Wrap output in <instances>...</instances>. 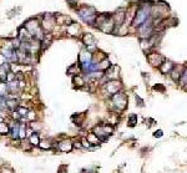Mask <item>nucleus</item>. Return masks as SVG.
Returning <instances> with one entry per match:
<instances>
[{
  "label": "nucleus",
  "instance_id": "2eb2a0df",
  "mask_svg": "<svg viewBox=\"0 0 187 173\" xmlns=\"http://www.w3.org/2000/svg\"><path fill=\"white\" fill-rule=\"evenodd\" d=\"M28 140H29V142L31 143L33 147H39V143H40V141H41L40 133H39V132H35V133H33Z\"/></svg>",
  "mask_w": 187,
  "mask_h": 173
},
{
  "label": "nucleus",
  "instance_id": "cd10ccee",
  "mask_svg": "<svg viewBox=\"0 0 187 173\" xmlns=\"http://www.w3.org/2000/svg\"><path fill=\"white\" fill-rule=\"evenodd\" d=\"M26 118H28V121H29V122H31V121H35V118H36V113H35L34 111H29V113H28Z\"/></svg>",
  "mask_w": 187,
  "mask_h": 173
},
{
  "label": "nucleus",
  "instance_id": "4be33fe9",
  "mask_svg": "<svg viewBox=\"0 0 187 173\" xmlns=\"http://www.w3.org/2000/svg\"><path fill=\"white\" fill-rule=\"evenodd\" d=\"M9 95V88H8V82H0V96L6 97Z\"/></svg>",
  "mask_w": 187,
  "mask_h": 173
},
{
  "label": "nucleus",
  "instance_id": "39448f33",
  "mask_svg": "<svg viewBox=\"0 0 187 173\" xmlns=\"http://www.w3.org/2000/svg\"><path fill=\"white\" fill-rule=\"evenodd\" d=\"M105 88H106V91H107L109 95L114 96V95H116V93L120 92V90L122 88V84L119 80H109L106 82V85H105Z\"/></svg>",
  "mask_w": 187,
  "mask_h": 173
},
{
  "label": "nucleus",
  "instance_id": "f257e3e1",
  "mask_svg": "<svg viewBox=\"0 0 187 173\" xmlns=\"http://www.w3.org/2000/svg\"><path fill=\"white\" fill-rule=\"evenodd\" d=\"M151 7H152V4H150V2H141L139 5L137 10H136L135 17L132 20V25L139 27L145 21H147L151 17Z\"/></svg>",
  "mask_w": 187,
  "mask_h": 173
},
{
  "label": "nucleus",
  "instance_id": "2f4dec72",
  "mask_svg": "<svg viewBox=\"0 0 187 173\" xmlns=\"http://www.w3.org/2000/svg\"><path fill=\"white\" fill-rule=\"evenodd\" d=\"M68 171V166L66 165H63V166H60L59 167V170H58V173H64V171Z\"/></svg>",
  "mask_w": 187,
  "mask_h": 173
},
{
  "label": "nucleus",
  "instance_id": "c756f323",
  "mask_svg": "<svg viewBox=\"0 0 187 173\" xmlns=\"http://www.w3.org/2000/svg\"><path fill=\"white\" fill-rule=\"evenodd\" d=\"M162 136H164L162 130H157V131H155V133H154V137H155V138H161Z\"/></svg>",
  "mask_w": 187,
  "mask_h": 173
},
{
  "label": "nucleus",
  "instance_id": "ddd939ff",
  "mask_svg": "<svg viewBox=\"0 0 187 173\" xmlns=\"http://www.w3.org/2000/svg\"><path fill=\"white\" fill-rule=\"evenodd\" d=\"M111 66H112V65L110 64L109 59H104L102 61H100V62L97 64V70H99V71H102V72H104V71L106 72Z\"/></svg>",
  "mask_w": 187,
  "mask_h": 173
},
{
  "label": "nucleus",
  "instance_id": "20e7f679",
  "mask_svg": "<svg viewBox=\"0 0 187 173\" xmlns=\"http://www.w3.org/2000/svg\"><path fill=\"white\" fill-rule=\"evenodd\" d=\"M111 100H112V103H114L116 111H124L127 107V97L122 92H119V93L111 96Z\"/></svg>",
  "mask_w": 187,
  "mask_h": 173
},
{
  "label": "nucleus",
  "instance_id": "6e6552de",
  "mask_svg": "<svg viewBox=\"0 0 187 173\" xmlns=\"http://www.w3.org/2000/svg\"><path fill=\"white\" fill-rule=\"evenodd\" d=\"M147 60H149V62H150L152 66H157V67H160L161 64L165 61V57H164L162 55L157 54V52H149V55H147Z\"/></svg>",
  "mask_w": 187,
  "mask_h": 173
},
{
  "label": "nucleus",
  "instance_id": "9b49d317",
  "mask_svg": "<svg viewBox=\"0 0 187 173\" xmlns=\"http://www.w3.org/2000/svg\"><path fill=\"white\" fill-rule=\"evenodd\" d=\"M94 133H95V135L99 137V140H100L101 142H104V141H106V140L109 138V135L105 132V130H104L102 125L95 126V127H94Z\"/></svg>",
  "mask_w": 187,
  "mask_h": 173
},
{
  "label": "nucleus",
  "instance_id": "4468645a",
  "mask_svg": "<svg viewBox=\"0 0 187 173\" xmlns=\"http://www.w3.org/2000/svg\"><path fill=\"white\" fill-rule=\"evenodd\" d=\"M83 72V69H81V65L78 62V64H74V65H71L69 69H68V74H70V75H79V74H81Z\"/></svg>",
  "mask_w": 187,
  "mask_h": 173
},
{
  "label": "nucleus",
  "instance_id": "a878e982",
  "mask_svg": "<svg viewBox=\"0 0 187 173\" xmlns=\"http://www.w3.org/2000/svg\"><path fill=\"white\" fill-rule=\"evenodd\" d=\"M171 77H172V80L174 81H177V80H180L181 79V75H182V72H180V71H177L176 69H174L172 71H171Z\"/></svg>",
  "mask_w": 187,
  "mask_h": 173
},
{
  "label": "nucleus",
  "instance_id": "7c9ffc66",
  "mask_svg": "<svg viewBox=\"0 0 187 173\" xmlns=\"http://www.w3.org/2000/svg\"><path fill=\"white\" fill-rule=\"evenodd\" d=\"M1 173H14V171L10 170V168H8L6 166H4V167L1 168Z\"/></svg>",
  "mask_w": 187,
  "mask_h": 173
},
{
  "label": "nucleus",
  "instance_id": "f03ea898",
  "mask_svg": "<svg viewBox=\"0 0 187 173\" xmlns=\"http://www.w3.org/2000/svg\"><path fill=\"white\" fill-rule=\"evenodd\" d=\"M78 14H79V16L85 21V22H88V24H95V20H96V11H95V9L94 7H88V6H84V7H81L79 11H78Z\"/></svg>",
  "mask_w": 187,
  "mask_h": 173
},
{
  "label": "nucleus",
  "instance_id": "b1692460",
  "mask_svg": "<svg viewBox=\"0 0 187 173\" xmlns=\"http://www.w3.org/2000/svg\"><path fill=\"white\" fill-rule=\"evenodd\" d=\"M151 46H152V44H151L150 39H141V49L144 51H147Z\"/></svg>",
  "mask_w": 187,
  "mask_h": 173
},
{
  "label": "nucleus",
  "instance_id": "7ed1b4c3",
  "mask_svg": "<svg viewBox=\"0 0 187 173\" xmlns=\"http://www.w3.org/2000/svg\"><path fill=\"white\" fill-rule=\"evenodd\" d=\"M79 64L81 65V69L84 72H88L91 64H93V54L88 50H81L79 55Z\"/></svg>",
  "mask_w": 187,
  "mask_h": 173
},
{
  "label": "nucleus",
  "instance_id": "c85d7f7f",
  "mask_svg": "<svg viewBox=\"0 0 187 173\" xmlns=\"http://www.w3.org/2000/svg\"><path fill=\"white\" fill-rule=\"evenodd\" d=\"M73 146H74V148H79V150L83 148L81 141H78V140H74V141H73Z\"/></svg>",
  "mask_w": 187,
  "mask_h": 173
},
{
  "label": "nucleus",
  "instance_id": "393cba45",
  "mask_svg": "<svg viewBox=\"0 0 187 173\" xmlns=\"http://www.w3.org/2000/svg\"><path fill=\"white\" fill-rule=\"evenodd\" d=\"M180 85L181 86H187V67L182 71L181 79H180Z\"/></svg>",
  "mask_w": 187,
  "mask_h": 173
},
{
  "label": "nucleus",
  "instance_id": "412c9836",
  "mask_svg": "<svg viewBox=\"0 0 187 173\" xmlns=\"http://www.w3.org/2000/svg\"><path fill=\"white\" fill-rule=\"evenodd\" d=\"M29 127H30L34 132H38V131H41L43 125H41L40 122H38V121H31V122H29Z\"/></svg>",
  "mask_w": 187,
  "mask_h": 173
},
{
  "label": "nucleus",
  "instance_id": "aec40b11",
  "mask_svg": "<svg viewBox=\"0 0 187 173\" xmlns=\"http://www.w3.org/2000/svg\"><path fill=\"white\" fill-rule=\"evenodd\" d=\"M68 32H69V35H71V36L79 35V34H78V32H79V26H78L75 22H73L71 25L68 26Z\"/></svg>",
  "mask_w": 187,
  "mask_h": 173
},
{
  "label": "nucleus",
  "instance_id": "f704fd0d",
  "mask_svg": "<svg viewBox=\"0 0 187 173\" xmlns=\"http://www.w3.org/2000/svg\"><path fill=\"white\" fill-rule=\"evenodd\" d=\"M68 1H69V2L71 4V5H74V4H75V2L78 1V0H68Z\"/></svg>",
  "mask_w": 187,
  "mask_h": 173
},
{
  "label": "nucleus",
  "instance_id": "0eeeda50",
  "mask_svg": "<svg viewBox=\"0 0 187 173\" xmlns=\"http://www.w3.org/2000/svg\"><path fill=\"white\" fill-rule=\"evenodd\" d=\"M56 148H58V151H60V152H71L73 151V148H74V146H73V140H70V138H64V140H61V141H59L58 142V145H56Z\"/></svg>",
  "mask_w": 187,
  "mask_h": 173
},
{
  "label": "nucleus",
  "instance_id": "423d86ee",
  "mask_svg": "<svg viewBox=\"0 0 187 173\" xmlns=\"http://www.w3.org/2000/svg\"><path fill=\"white\" fill-rule=\"evenodd\" d=\"M55 24H56V20L54 19L53 15H50V14L44 15V20L41 22V27H43L44 31H51L53 27L55 26Z\"/></svg>",
  "mask_w": 187,
  "mask_h": 173
},
{
  "label": "nucleus",
  "instance_id": "f8f14e48",
  "mask_svg": "<svg viewBox=\"0 0 187 173\" xmlns=\"http://www.w3.org/2000/svg\"><path fill=\"white\" fill-rule=\"evenodd\" d=\"M54 147V142L51 140H48V138H43L39 143V148L43 150V151H46V150H51Z\"/></svg>",
  "mask_w": 187,
  "mask_h": 173
},
{
  "label": "nucleus",
  "instance_id": "bb28decb",
  "mask_svg": "<svg viewBox=\"0 0 187 173\" xmlns=\"http://www.w3.org/2000/svg\"><path fill=\"white\" fill-rule=\"evenodd\" d=\"M15 80H16V74H15V72H13V71L8 72V76H6V82H13V81H15Z\"/></svg>",
  "mask_w": 187,
  "mask_h": 173
},
{
  "label": "nucleus",
  "instance_id": "a211bd4d",
  "mask_svg": "<svg viewBox=\"0 0 187 173\" xmlns=\"http://www.w3.org/2000/svg\"><path fill=\"white\" fill-rule=\"evenodd\" d=\"M56 22L60 24V25H61V24H66L68 26L73 24L71 19H70L69 16H66V15H58V16H56Z\"/></svg>",
  "mask_w": 187,
  "mask_h": 173
},
{
  "label": "nucleus",
  "instance_id": "9d476101",
  "mask_svg": "<svg viewBox=\"0 0 187 173\" xmlns=\"http://www.w3.org/2000/svg\"><path fill=\"white\" fill-rule=\"evenodd\" d=\"M160 69V71L162 72V74H171V71L175 69V64L172 62V61H170V60H165L162 64H161V66L159 67Z\"/></svg>",
  "mask_w": 187,
  "mask_h": 173
},
{
  "label": "nucleus",
  "instance_id": "5701e85b",
  "mask_svg": "<svg viewBox=\"0 0 187 173\" xmlns=\"http://www.w3.org/2000/svg\"><path fill=\"white\" fill-rule=\"evenodd\" d=\"M137 123V115H130L129 118H127V126L129 127H135Z\"/></svg>",
  "mask_w": 187,
  "mask_h": 173
},
{
  "label": "nucleus",
  "instance_id": "f3484780",
  "mask_svg": "<svg viewBox=\"0 0 187 173\" xmlns=\"http://www.w3.org/2000/svg\"><path fill=\"white\" fill-rule=\"evenodd\" d=\"M86 140L90 142L91 146H95V147H99V145H100V142H101V141L99 140V137H97L94 132L93 133H89V135L86 136Z\"/></svg>",
  "mask_w": 187,
  "mask_h": 173
},
{
  "label": "nucleus",
  "instance_id": "6ab92c4d",
  "mask_svg": "<svg viewBox=\"0 0 187 173\" xmlns=\"http://www.w3.org/2000/svg\"><path fill=\"white\" fill-rule=\"evenodd\" d=\"M9 135H10V127H9V125L4 121V122L0 123V136L4 137V136H9Z\"/></svg>",
  "mask_w": 187,
  "mask_h": 173
},
{
  "label": "nucleus",
  "instance_id": "dca6fc26",
  "mask_svg": "<svg viewBox=\"0 0 187 173\" xmlns=\"http://www.w3.org/2000/svg\"><path fill=\"white\" fill-rule=\"evenodd\" d=\"M73 84H74V86L78 87V88H83L86 82H85V80H84V77L81 75H76V76L73 77Z\"/></svg>",
  "mask_w": 187,
  "mask_h": 173
},
{
  "label": "nucleus",
  "instance_id": "72a5a7b5",
  "mask_svg": "<svg viewBox=\"0 0 187 173\" xmlns=\"http://www.w3.org/2000/svg\"><path fill=\"white\" fill-rule=\"evenodd\" d=\"M85 173H97V171H96V170H94V168H90V170H86Z\"/></svg>",
  "mask_w": 187,
  "mask_h": 173
},
{
  "label": "nucleus",
  "instance_id": "473e14b6",
  "mask_svg": "<svg viewBox=\"0 0 187 173\" xmlns=\"http://www.w3.org/2000/svg\"><path fill=\"white\" fill-rule=\"evenodd\" d=\"M136 102H139L137 105H139L140 107H142V106H144V101H142V100L140 98V96H137V95H136Z\"/></svg>",
  "mask_w": 187,
  "mask_h": 173
},
{
  "label": "nucleus",
  "instance_id": "1a4fd4ad",
  "mask_svg": "<svg viewBox=\"0 0 187 173\" xmlns=\"http://www.w3.org/2000/svg\"><path fill=\"white\" fill-rule=\"evenodd\" d=\"M83 41L86 45V47H88L86 50L88 51H94L96 49V40H95V37L91 34H85L83 36Z\"/></svg>",
  "mask_w": 187,
  "mask_h": 173
}]
</instances>
